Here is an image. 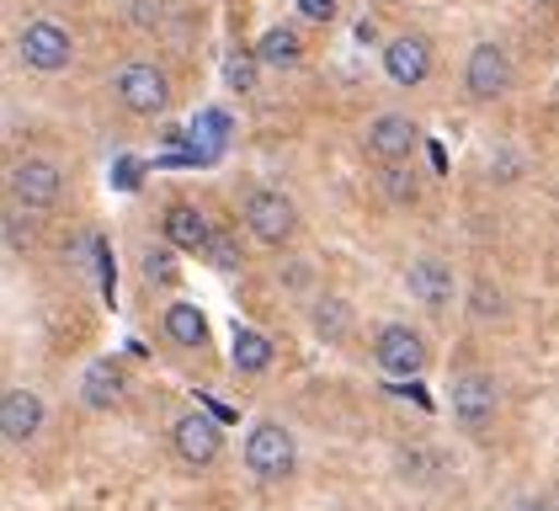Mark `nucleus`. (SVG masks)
Instances as JSON below:
<instances>
[{
	"instance_id": "obj_1",
	"label": "nucleus",
	"mask_w": 559,
	"mask_h": 511,
	"mask_svg": "<svg viewBox=\"0 0 559 511\" xmlns=\"http://www.w3.org/2000/svg\"><path fill=\"white\" fill-rule=\"evenodd\" d=\"M112 91H118V102H123L129 112H139V118H155V112H166V102H171V85H166V75H160L155 64H123Z\"/></svg>"
},
{
	"instance_id": "obj_2",
	"label": "nucleus",
	"mask_w": 559,
	"mask_h": 511,
	"mask_svg": "<svg viewBox=\"0 0 559 511\" xmlns=\"http://www.w3.org/2000/svg\"><path fill=\"white\" fill-rule=\"evenodd\" d=\"M16 54H22V64H27V70L53 75V70H64V64H70L75 43H70V33H64L59 22H27V27H22V38H16Z\"/></svg>"
},
{
	"instance_id": "obj_3",
	"label": "nucleus",
	"mask_w": 559,
	"mask_h": 511,
	"mask_svg": "<svg viewBox=\"0 0 559 511\" xmlns=\"http://www.w3.org/2000/svg\"><path fill=\"white\" fill-rule=\"evenodd\" d=\"M507 85H512L507 48L501 43H474L469 64H464V91H469L474 102H496V96H507Z\"/></svg>"
},
{
	"instance_id": "obj_4",
	"label": "nucleus",
	"mask_w": 559,
	"mask_h": 511,
	"mask_svg": "<svg viewBox=\"0 0 559 511\" xmlns=\"http://www.w3.org/2000/svg\"><path fill=\"white\" fill-rule=\"evenodd\" d=\"M448 405H453V421L464 426V431H485V426L496 421V383L469 368V373H459V379H453Z\"/></svg>"
},
{
	"instance_id": "obj_5",
	"label": "nucleus",
	"mask_w": 559,
	"mask_h": 511,
	"mask_svg": "<svg viewBox=\"0 0 559 511\" xmlns=\"http://www.w3.org/2000/svg\"><path fill=\"white\" fill-rule=\"evenodd\" d=\"M246 468L257 479H283L294 468V437L277 421H261L251 437H246Z\"/></svg>"
},
{
	"instance_id": "obj_6",
	"label": "nucleus",
	"mask_w": 559,
	"mask_h": 511,
	"mask_svg": "<svg viewBox=\"0 0 559 511\" xmlns=\"http://www.w3.org/2000/svg\"><path fill=\"white\" fill-rule=\"evenodd\" d=\"M59 192H64V176H59L53 161H16V170H11L16 209H53Z\"/></svg>"
},
{
	"instance_id": "obj_7",
	"label": "nucleus",
	"mask_w": 559,
	"mask_h": 511,
	"mask_svg": "<svg viewBox=\"0 0 559 511\" xmlns=\"http://www.w3.org/2000/svg\"><path fill=\"white\" fill-rule=\"evenodd\" d=\"M171 442H176V453H181L187 464H198V468H209L218 453H224V431H218V421L214 416H198V411L176 416Z\"/></svg>"
},
{
	"instance_id": "obj_8",
	"label": "nucleus",
	"mask_w": 559,
	"mask_h": 511,
	"mask_svg": "<svg viewBox=\"0 0 559 511\" xmlns=\"http://www.w3.org/2000/svg\"><path fill=\"white\" fill-rule=\"evenodd\" d=\"M246 224L261 246H288L294 235V203L283 192H251L246 198Z\"/></svg>"
},
{
	"instance_id": "obj_9",
	"label": "nucleus",
	"mask_w": 559,
	"mask_h": 511,
	"mask_svg": "<svg viewBox=\"0 0 559 511\" xmlns=\"http://www.w3.org/2000/svg\"><path fill=\"white\" fill-rule=\"evenodd\" d=\"M379 368L394 373V379H416L427 368V346L411 325H384L379 331Z\"/></svg>"
},
{
	"instance_id": "obj_10",
	"label": "nucleus",
	"mask_w": 559,
	"mask_h": 511,
	"mask_svg": "<svg viewBox=\"0 0 559 511\" xmlns=\"http://www.w3.org/2000/svg\"><path fill=\"white\" fill-rule=\"evenodd\" d=\"M384 75L394 85H421L431 75V43L416 38V33H400L384 48Z\"/></svg>"
},
{
	"instance_id": "obj_11",
	"label": "nucleus",
	"mask_w": 559,
	"mask_h": 511,
	"mask_svg": "<svg viewBox=\"0 0 559 511\" xmlns=\"http://www.w3.org/2000/svg\"><path fill=\"white\" fill-rule=\"evenodd\" d=\"M0 431H5L11 448H27V442L44 431V400L27 394V389H11L5 405H0Z\"/></svg>"
},
{
	"instance_id": "obj_12",
	"label": "nucleus",
	"mask_w": 559,
	"mask_h": 511,
	"mask_svg": "<svg viewBox=\"0 0 559 511\" xmlns=\"http://www.w3.org/2000/svg\"><path fill=\"white\" fill-rule=\"evenodd\" d=\"M416 123L411 118H400V112H384V118H373V128H368V155L373 161H384V166H394V161H405L411 150H416Z\"/></svg>"
},
{
	"instance_id": "obj_13",
	"label": "nucleus",
	"mask_w": 559,
	"mask_h": 511,
	"mask_svg": "<svg viewBox=\"0 0 559 511\" xmlns=\"http://www.w3.org/2000/svg\"><path fill=\"white\" fill-rule=\"evenodd\" d=\"M405 288H411V298H421L427 309H442L453 298V272L442 261H411L405 266Z\"/></svg>"
},
{
	"instance_id": "obj_14",
	"label": "nucleus",
	"mask_w": 559,
	"mask_h": 511,
	"mask_svg": "<svg viewBox=\"0 0 559 511\" xmlns=\"http://www.w3.org/2000/svg\"><path fill=\"white\" fill-rule=\"evenodd\" d=\"M166 246H176V251H209V246H214V229H209V218L198 209L176 203V209L166 213Z\"/></svg>"
},
{
	"instance_id": "obj_15",
	"label": "nucleus",
	"mask_w": 559,
	"mask_h": 511,
	"mask_svg": "<svg viewBox=\"0 0 559 511\" xmlns=\"http://www.w3.org/2000/svg\"><path fill=\"white\" fill-rule=\"evenodd\" d=\"M81 394H86L91 411H112V405L123 400V373H118V363H91L86 379H81Z\"/></svg>"
},
{
	"instance_id": "obj_16",
	"label": "nucleus",
	"mask_w": 559,
	"mask_h": 511,
	"mask_svg": "<svg viewBox=\"0 0 559 511\" xmlns=\"http://www.w3.org/2000/svg\"><path fill=\"white\" fill-rule=\"evenodd\" d=\"M166 336H171L176 346H203V341H209L203 309H198V304H171V309H166Z\"/></svg>"
},
{
	"instance_id": "obj_17",
	"label": "nucleus",
	"mask_w": 559,
	"mask_h": 511,
	"mask_svg": "<svg viewBox=\"0 0 559 511\" xmlns=\"http://www.w3.org/2000/svg\"><path fill=\"white\" fill-rule=\"evenodd\" d=\"M229 357H235L240 373H266V368H272V341L261 336V331H251V325H240V331H235V346H229Z\"/></svg>"
},
{
	"instance_id": "obj_18",
	"label": "nucleus",
	"mask_w": 559,
	"mask_h": 511,
	"mask_svg": "<svg viewBox=\"0 0 559 511\" xmlns=\"http://www.w3.org/2000/svg\"><path fill=\"white\" fill-rule=\"evenodd\" d=\"M314 336L320 341H346L352 336V304L336 294L314 298Z\"/></svg>"
},
{
	"instance_id": "obj_19",
	"label": "nucleus",
	"mask_w": 559,
	"mask_h": 511,
	"mask_svg": "<svg viewBox=\"0 0 559 511\" xmlns=\"http://www.w3.org/2000/svg\"><path fill=\"white\" fill-rule=\"evenodd\" d=\"M224 139H229V118H224V112H203V118L192 123V161L209 166L218 150H224Z\"/></svg>"
},
{
	"instance_id": "obj_20",
	"label": "nucleus",
	"mask_w": 559,
	"mask_h": 511,
	"mask_svg": "<svg viewBox=\"0 0 559 511\" xmlns=\"http://www.w3.org/2000/svg\"><path fill=\"white\" fill-rule=\"evenodd\" d=\"M299 54H304V43L294 27H272V33H261V43H257L261 64H299Z\"/></svg>"
},
{
	"instance_id": "obj_21",
	"label": "nucleus",
	"mask_w": 559,
	"mask_h": 511,
	"mask_svg": "<svg viewBox=\"0 0 559 511\" xmlns=\"http://www.w3.org/2000/svg\"><path fill=\"white\" fill-rule=\"evenodd\" d=\"M379 187H384V198L394 209H405V203H416V192H421V181H416V170L405 166V161H394V166L379 170Z\"/></svg>"
},
{
	"instance_id": "obj_22",
	"label": "nucleus",
	"mask_w": 559,
	"mask_h": 511,
	"mask_svg": "<svg viewBox=\"0 0 559 511\" xmlns=\"http://www.w3.org/2000/svg\"><path fill=\"white\" fill-rule=\"evenodd\" d=\"M144 277H150V283H160V288H176V277H181V266H176V246H150V251H144Z\"/></svg>"
},
{
	"instance_id": "obj_23",
	"label": "nucleus",
	"mask_w": 559,
	"mask_h": 511,
	"mask_svg": "<svg viewBox=\"0 0 559 511\" xmlns=\"http://www.w3.org/2000/svg\"><path fill=\"white\" fill-rule=\"evenodd\" d=\"M257 54H235V59H229V64H224V75H229V85H235V91H257Z\"/></svg>"
},
{
	"instance_id": "obj_24",
	"label": "nucleus",
	"mask_w": 559,
	"mask_h": 511,
	"mask_svg": "<svg viewBox=\"0 0 559 511\" xmlns=\"http://www.w3.org/2000/svg\"><path fill=\"white\" fill-rule=\"evenodd\" d=\"M277 283H283L288 294H309V288H314V266H309V261H288V266L277 272Z\"/></svg>"
},
{
	"instance_id": "obj_25",
	"label": "nucleus",
	"mask_w": 559,
	"mask_h": 511,
	"mask_svg": "<svg viewBox=\"0 0 559 511\" xmlns=\"http://www.w3.org/2000/svg\"><path fill=\"white\" fill-rule=\"evenodd\" d=\"M209 261H214L218 272H240V251H235V240H229V235H214V246H209Z\"/></svg>"
},
{
	"instance_id": "obj_26",
	"label": "nucleus",
	"mask_w": 559,
	"mask_h": 511,
	"mask_svg": "<svg viewBox=\"0 0 559 511\" xmlns=\"http://www.w3.org/2000/svg\"><path fill=\"white\" fill-rule=\"evenodd\" d=\"M299 11L309 22H331L336 16V0H299Z\"/></svg>"
},
{
	"instance_id": "obj_27",
	"label": "nucleus",
	"mask_w": 559,
	"mask_h": 511,
	"mask_svg": "<svg viewBox=\"0 0 559 511\" xmlns=\"http://www.w3.org/2000/svg\"><path fill=\"white\" fill-rule=\"evenodd\" d=\"M474 309L490 314V309H501V298H490V288H479V294H474Z\"/></svg>"
},
{
	"instance_id": "obj_28",
	"label": "nucleus",
	"mask_w": 559,
	"mask_h": 511,
	"mask_svg": "<svg viewBox=\"0 0 559 511\" xmlns=\"http://www.w3.org/2000/svg\"><path fill=\"white\" fill-rule=\"evenodd\" d=\"M516 511H555V501H544V496L538 501H516Z\"/></svg>"
},
{
	"instance_id": "obj_29",
	"label": "nucleus",
	"mask_w": 559,
	"mask_h": 511,
	"mask_svg": "<svg viewBox=\"0 0 559 511\" xmlns=\"http://www.w3.org/2000/svg\"><path fill=\"white\" fill-rule=\"evenodd\" d=\"M538 5H559V0H538Z\"/></svg>"
}]
</instances>
